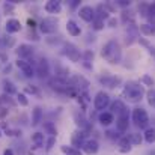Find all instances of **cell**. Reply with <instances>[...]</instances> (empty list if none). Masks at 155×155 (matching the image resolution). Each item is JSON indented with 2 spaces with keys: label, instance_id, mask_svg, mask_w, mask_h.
<instances>
[{
  "label": "cell",
  "instance_id": "obj_1",
  "mask_svg": "<svg viewBox=\"0 0 155 155\" xmlns=\"http://www.w3.org/2000/svg\"><path fill=\"white\" fill-rule=\"evenodd\" d=\"M101 56L111 65L120 63V60H122V47H120V44L116 39L107 41L101 48Z\"/></svg>",
  "mask_w": 155,
  "mask_h": 155
},
{
  "label": "cell",
  "instance_id": "obj_2",
  "mask_svg": "<svg viewBox=\"0 0 155 155\" xmlns=\"http://www.w3.org/2000/svg\"><path fill=\"white\" fill-rule=\"evenodd\" d=\"M146 94L145 87L139 83V81H134V80H130L125 83L124 86V98L128 101V103H133V104H137L140 103L143 100V95Z\"/></svg>",
  "mask_w": 155,
  "mask_h": 155
},
{
  "label": "cell",
  "instance_id": "obj_3",
  "mask_svg": "<svg viewBox=\"0 0 155 155\" xmlns=\"http://www.w3.org/2000/svg\"><path fill=\"white\" fill-rule=\"evenodd\" d=\"M131 117H133V122H134L139 128H145V130L149 128V116H148V111H146L145 108L136 107V108L133 110Z\"/></svg>",
  "mask_w": 155,
  "mask_h": 155
},
{
  "label": "cell",
  "instance_id": "obj_4",
  "mask_svg": "<svg viewBox=\"0 0 155 155\" xmlns=\"http://www.w3.org/2000/svg\"><path fill=\"white\" fill-rule=\"evenodd\" d=\"M108 105H110V95L107 92H104V91L97 92V95L94 98V107H95V110L101 113Z\"/></svg>",
  "mask_w": 155,
  "mask_h": 155
},
{
  "label": "cell",
  "instance_id": "obj_5",
  "mask_svg": "<svg viewBox=\"0 0 155 155\" xmlns=\"http://www.w3.org/2000/svg\"><path fill=\"white\" fill-rule=\"evenodd\" d=\"M98 81L105 86V87H108V89H116V87H119L120 84H122V78L120 77H117V75H111V74H104V75H100L98 77Z\"/></svg>",
  "mask_w": 155,
  "mask_h": 155
},
{
  "label": "cell",
  "instance_id": "obj_6",
  "mask_svg": "<svg viewBox=\"0 0 155 155\" xmlns=\"http://www.w3.org/2000/svg\"><path fill=\"white\" fill-rule=\"evenodd\" d=\"M68 84H69L71 87L77 89L78 92H87V89H89V86H91V84H89V81H87L83 75H78V74L72 75V77L69 78Z\"/></svg>",
  "mask_w": 155,
  "mask_h": 155
},
{
  "label": "cell",
  "instance_id": "obj_7",
  "mask_svg": "<svg viewBox=\"0 0 155 155\" xmlns=\"http://www.w3.org/2000/svg\"><path fill=\"white\" fill-rule=\"evenodd\" d=\"M57 24H59V21H57V18H54V17L44 18V20L39 23V30H41V33H44V35H51V33H54V32L57 30Z\"/></svg>",
  "mask_w": 155,
  "mask_h": 155
},
{
  "label": "cell",
  "instance_id": "obj_8",
  "mask_svg": "<svg viewBox=\"0 0 155 155\" xmlns=\"http://www.w3.org/2000/svg\"><path fill=\"white\" fill-rule=\"evenodd\" d=\"M63 54L71 60V62H78L81 59V53L78 50L77 45L71 44V42H65L63 44Z\"/></svg>",
  "mask_w": 155,
  "mask_h": 155
},
{
  "label": "cell",
  "instance_id": "obj_9",
  "mask_svg": "<svg viewBox=\"0 0 155 155\" xmlns=\"http://www.w3.org/2000/svg\"><path fill=\"white\" fill-rule=\"evenodd\" d=\"M15 66L24 74V77H27V78L35 77V68H33V65H32L29 60L17 59V60H15Z\"/></svg>",
  "mask_w": 155,
  "mask_h": 155
},
{
  "label": "cell",
  "instance_id": "obj_10",
  "mask_svg": "<svg viewBox=\"0 0 155 155\" xmlns=\"http://www.w3.org/2000/svg\"><path fill=\"white\" fill-rule=\"evenodd\" d=\"M35 74H38V77H41V78H47L50 75V63H48V60L45 57H41L36 62Z\"/></svg>",
  "mask_w": 155,
  "mask_h": 155
},
{
  "label": "cell",
  "instance_id": "obj_11",
  "mask_svg": "<svg viewBox=\"0 0 155 155\" xmlns=\"http://www.w3.org/2000/svg\"><path fill=\"white\" fill-rule=\"evenodd\" d=\"M128 127H130V111L127 108L124 113H120L117 116V119H116V128H117V131L125 133V131H128Z\"/></svg>",
  "mask_w": 155,
  "mask_h": 155
},
{
  "label": "cell",
  "instance_id": "obj_12",
  "mask_svg": "<svg viewBox=\"0 0 155 155\" xmlns=\"http://www.w3.org/2000/svg\"><path fill=\"white\" fill-rule=\"evenodd\" d=\"M78 17L83 20V21H86V23H92L97 17H95V8H92V6H81L80 9H78Z\"/></svg>",
  "mask_w": 155,
  "mask_h": 155
},
{
  "label": "cell",
  "instance_id": "obj_13",
  "mask_svg": "<svg viewBox=\"0 0 155 155\" xmlns=\"http://www.w3.org/2000/svg\"><path fill=\"white\" fill-rule=\"evenodd\" d=\"M98 151H100V143L95 139L86 140L83 143V146H81V152L86 155H95V154H98Z\"/></svg>",
  "mask_w": 155,
  "mask_h": 155
},
{
  "label": "cell",
  "instance_id": "obj_14",
  "mask_svg": "<svg viewBox=\"0 0 155 155\" xmlns=\"http://www.w3.org/2000/svg\"><path fill=\"white\" fill-rule=\"evenodd\" d=\"M15 53H17L18 59L27 60L29 57H32V56L35 54V48H33L32 45H29V44H20V45L17 47Z\"/></svg>",
  "mask_w": 155,
  "mask_h": 155
},
{
  "label": "cell",
  "instance_id": "obj_15",
  "mask_svg": "<svg viewBox=\"0 0 155 155\" xmlns=\"http://www.w3.org/2000/svg\"><path fill=\"white\" fill-rule=\"evenodd\" d=\"M86 136H87L86 131H83V130H77V131L72 134V137H71V146L80 149V148L83 146V143L86 142Z\"/></svg>",
  "mask_w": 155,
  "mask_h": 155
},
{
  "label": "cell",
  "instance_id": "obj_16",
  "mask_svg": "<svg viewBox=\"0 0 155 155\" xmlns=\"http://www.w3.org/2000/svg\"><path fill=\"white\" fill-rule=\"evenodd\" d=\"M50 86H51V89H54L56 92H59V94H65V95H66V92H68V89H69L68 81L60 80V78H56V77L50 81Z\"/></svg>",
  "mask_w": 155,
  "mask_h": 155
},
{
  "label": "cell",
  "instance_id": "obj_17",
  "mask_svg": "<svg viewBox=\"0 0 155 155\" xmlns=\"http://www.w3.org/2000/svg\"><path fill=\"white\" fill-rule=\"evenodd\" d=\"M5 29H6V33H17L21 30V23L17 18H9V20H6Z\"/></svg>",
  "mask_w": 155,
  "mask_h": 155
},
{
  "label": "cell",
  "instance_id": "obj_18",
  "mask_svg": "<svg viewBox=\"0 0 155 155\" xmlns=\"http://www.w3.org/2000/svg\"><path fill=\"white\" fill-rule=\"evenodd\" d=\"M128 107H127V104L124 103L122 100H116V101H113V103H110V113L114 116V113H116V116H119L120 113H124L125 110H127Z\"/></svg>",
  "mask_w": 155,
  "mask_h": 155
},
{
  "label": "cell",
  "instance_id": "obj_19",
  "mask_svg": "<svg viewBox=\"0 0 155 155\" xmlns=\"http://www.w3.org/2000/svg\"><path fill=\"white\" fill-rule=\"evenodd\" d=\"M44 9H45L47 14H60V11H62V3L57 2V0H50V2L45 3Z\"/></svg>",
  "mask_w": 155,
  "mask_h": 155
},
{
  "label": "cell",
  "instance_id": "obj_20",
  "mask_svg": "<svg viewBox=\"0 0 155 155\" xmlns=\"http://www.w3.org/2000/svg\"><path fill=\"white\" fill-rule=\"evenodd\" d=\"M131 149H133V146H131V143L128 142L127 136L119 137V140H117V151H119L120 154H128V152H131Z\"/></svg>",
  "mask_w": 155,
  "mask_h": 155
},
{
  "label": "cell",
  "instance_id": "obj_21",
  "mask_svg": "<svg viewBox=\"0 0 155 155\" xmlns=\"http://www.w3.org/2000/svg\"><path fill=\"white\" fill-rule=\"evenodd\" d=\"M44 119V110L41 107H35L32 110V127H38Z\"/></svg>",
  "mask_w": 155,
  "mask_h": 155
},
{
  "label": "cell",
  "instance_id": "obj_22",
  "mask_svg": "<svg viewBox=\"0 0 155 155\" xmlns=\"http://www.w3.org/2000/svg\"><path fill=\"white\" fill-rule=\"evenodd\" d=\"M98 122L103 125V127H108L114 122V116L110 113V111H101L98 114Z\"/></svg>",
  "mask_w": 155,
  "mask_h": 155
},
{
  "label": "cell",
  "instance_id": "obj_23",
  "mask_svg": "<svg viewBox=\"0 0 155 155\" xmlns=\"http://www.w3.org/2000/svg\"><path fill=\"white\" fill-rule=\"evenodd\" d=\"M66 30H68V33L71 36H80L81 35V29L74 20H68L66 21Z\"/></svg>",
  "mask_w": 155,
  "mask_h": 155
},
{
  "label": "cell",
  "instance_id": "obj_24",
  "mask_svg": "<svg viewBox=\"0 0 155 155\" xmlns=\"http://www.w3.org/2000/svg\"><path fill=\"white\" fill-rule=\"evenodd\" d=\"M108 14H110V12L105 9L104 3L98 5V6L95 8V17H97V18H100V20H103V21H107V20L110 18V15H108Z\"/></svg>",
  "mask_w": 155,
  "mask_h": 155
},
{
  "label": "cell",
  "instance_id": "obj_25",
  "mask_svg": "<svg viewBox=\"0 0 155 155\" xmlns=\"http://www.w3.org/2000/svg\"><path fill=\"white\" fill-rule=\"evenodd\" d=\"M139 32L143 33L145 36H152V35H155V24H151V23L140 24L139 26Z\"/></svg>",
  "mask_w": 155,
  "mask_h": 155
},
{
  "label": "cell",
  "instance_id": "obj_26",
  "mask_svg": "<svg viewBox=\"0 0 155 155\" xmlns=\"http://www.w3.org/2000/svg\"><path fill=\"white\" fill-rule=\"evenodd\" d=\"M77 103L80 104V108H81V111H84V110L87 108L89 103H91V98H89L87 92H80V95L77 97Z\"/></svg>",
  "mask_w": 155,
  "mask_h": 155
},
{
  "label": "cell",
  "instance_id": "obj_27",
  "mask_svg": "<svg viewBox=\"0 0 155 155\" xmlns=\"http://www.w3.org/2000/svg\"><path fill=\"white\" fill-rule=\"evenodd\" d=\"M15 105H17V101H14L9 95L3 94V95L0 97V107H3V108H12V107H15Z\"/></svg>",
  "mask_w": 155,
  "mask_h": 155
},
{
  "label": "cell",
  "instance_id": "obj_28",
  "mask_svg": "<svg viewBox=\"0 0 155 155\" xmlns=\"http://www.w3.org/2000/svg\"><path fill=\"white\" fill-rule=\"evenodd\" d=\"M127 139H128V142L131 143V146H139V145H142V142H143V136H142V134H139V133L128 134V136H127Z\"/></svg>",
  "mask_w": 155,
  "mask_h": 155
},
{
  "label": "cell",
  "instance_id": "obj_29",
  "mask_svg": "<svg viewBox=\"0 0 155 155\" xmlns=\"http://www.w3.org/2000/svg\"><path fill=\"white\" fill-rule=\"evenodd\" d=\"M3 92L6 94V95H14V94H17V87H15V84L12 83V81H9V80H3Z\"/></svg>",
  "mask_w": 155,
  "mask_h": 155
},
{
  "label": "cell",
  "instance_id": "obj_30",
  "mask_svg": "<svg viewBox=\"0 0 155 155\" xmlns=\"http://www.w3.org/2000/svg\"><path fill=\"white\" fill-rule=\"evenodd\" d=\"M32 142L36 148H42L44 143H45V137H44L42 133H33L32 134Z\"/></svg>",
  "mask_w": 155,
  "mask_h": 155
},
{
  "label": "cell",
  "instance_id": "obj_31",
  "mask_svg": "<svg viewBox=\"0 0 155 155\" xmlns=\"http://www.w3.org/2000/svg\"><path fill=\"white\" fill-rule=\"evenodd\" d=\"M120 18H122V21L127 24V26H130V24H134V20H136V17H134V14L131 12V11H122V15H120Z\"/></svg>",
  "mask_w": 155,
  "mask_h": 155
},
{
  "label": "cell",
  "instance_id": "obj_32",
  "mask_svg": "<svg viewBox=\"0 0 155 155\" xmlns=\"http://www.w3.org/2000/svg\"><path fill=\"white\" fill-rule=\"evenodd\" d=\"M60 151L65 155H83V152L74 146H68V145H62L60 146Z\"/></svg>",
  "mask_w": 155,
  "mask_h": 155
},
{
  "label": "cell",
  "instance_id": "obj_33",
  "mask_svg": "<svg viewBox=\"0 0 155 155\" xmlns=\"http://www.w3.org/2000/svg\"><path fill=\"white\" fill-rule=\"evenodd\" d=\"M44 131L50 134V137H57V128L54 122H44Z\"/></svg>",
  "mask_w": 155,
  "mask_h": 155
},
{
  "label": "cell",
  "instance_id": "obj_34",
  "mask_svg": "<svg viewBox=\"0 0 155 155\" xmlns=\"http://www.w3.org/2000/svg\"><path fill=\"white\" fill-rule=\"evenodd\" d=\"M143 139H145V142H146V143H149V145L155 143V128H151V127H149L148 130H145Z\"/></svg>",
  "mask_w": 155,
  "mask_h": 155
},
{
  "label": "cell",
  "instance_id": "obj_35",
  "mask_svg": "<svg viewBox=\"0 0 155 155\" xmlns=\"http://www.w3.org/2000/svg\"><path fill=\"white\" fill-rule=\"evenodd\" d=\"M3 128H5V134L9 137H20L21 136V130H18V128H11L6 124H3Z\"/></svg>",
  "mask_w": 155,
  "mask_h": 155
},
{
  "label": "cell",
  "instance_id": "obj_36",
  "mask_svg": "<svg viewBox=\"0 0 155 155\" xmlns=\"http://www.w3.org/2000/svg\"><path fill=\"white\" fill-rule=\"evenodd\" d=\"M139 83H140L142 86H149V87H152V89H154V86H155V80L151 75H148V74L142 75V78H140Z\"/></svg>",
  "mask_w": 155,
  "mask_h": 155
},
{
  "label": "cell",
  "instance_id": "obj_37",
  "mask_svg": "<svg viewBox=\"0 0 155 155\" xmlns=\"http://www.w3.org/2000/svg\"><path fill=\"white\" fill-rule=\"evenodd\" d=\"M17 103L20 104L21 107H27V105H29V100H27L26 94H23V92L17 94Z\"/></svg>",
  "mask_w": 155,
  "mask_h": 155
},
{
  "label": "cell",
  "instance_id": "obj_38",
  "mask_svg": "<svg viewBox=\"0 0 155 155\" xmlns=\"http://www.w3.org/2000/svg\"><path fill=\"white\" fill-rule=\"evenodd\" d=\"M81 57H83V63H92V60H94V51L86 50V51L81 54Z\"/></svg>",
  "mask_w": 155,
  "mask_h": 155
},
{
  "label": "cell",
  "instance_id": "obj_39",
  "mask_svg": "<svg viewBox=\"0 0 155 155\" xmlns=\"http://www.w3.org/2000/svg\"><path fill=\"white\" fill-rule=\"evenodd\" d=\"M146 97H148V104L155 108V89H149L146 92Z\"/></svg>",
  "mask_w": 155,
  "mask_h": 155
},
{
  "label": "cell",
  "instance_id": "obj_40",
  "mask_svg": "<svg viewBox=\"0 0 155 155\" xmlns=\"http://www.w3.org/2000/svg\"><path fill=\"white\" fill-rule=\"evenodd\" d=\"M23 94H30V95H39V89L36 86H32V84H27L24 87V92Z\"/></svg>",
  "mask_w": 155,
  "mask_h": 155
},
{
  "label": "cell",
  "instance_id": "obj_41",
  "mask_svg": "<svg viewBox=\"0 0 155 155\" xmlns=\"http://www.w3.org/2000/svg\"><path fill=\"white\" fill-rule=\"evenodd\" d=\"M92 29H94V30H103L104 29V21L103 20H100V18H95V20L92 21Z\"/></svg>",
  "mask_w": 155,
  "mask_h": 155
},
{
  "label": "cell",
  "instance_id": "obj_42",
  "mask_svg": "<svg viewBox=\"0 0 155 155\" xmlns=\"http://www.w3.org/2000/svg\"><path fill=\"white\" fill-rule=\"evenodd\" d=\"M14 6H15V5H12V3H9V2H8V3H5V5H3V11H5L6 14L9 12V15H11V14L14 12Z\"/></svg>",
  "mask_w": 155,
  "mask_h": 155
},
{
  "label": "cell",
  "instance_id": "obj_43",
  "mask_svg": "<svg viewBox=\"0 0 155 155\" xmlns=\"http://www.w3.org/2000/svg\"><path fill=\"white\" fill-rule=\"evenodd\" d=\"M131 2L130 0H117L116 2V6H120V8H130Z\"/></svg>",
  "mask_w": 155,
  "mask_h": 155
},
{
  "label": "cell",
  "instance_id": "obj_44",
  "mask_svg": "<svg viewBox=\"0 0 155 155\" xmlns=\"http://www.w3.org/2000/svg\"><path fill=\"white\" fill-rule=\"evenodd\" d=\"M107 26H108V27H116V26H117V20H116L114 17H110V18L107 20Z\"/></svg>",
  "mask_w": 155,
  "mask_h": 155
},
{
  "label": "cell",
  "instance_id": "obj_45",
  "mask_svg": "<svg viewBox=\"0 0 155 155\" xmlns=\"http://www.w3.org/2000/svg\"><path fill=\"white\" fill-rule=\"evenodd\" d=\"M54 143H56V137H50V139L47 140V146H45V149H47V151H50L53 146H54Z\"/></svg>",
  "mask_w": 155,
  "mask_h": 155
},
{
  "label": "cell",
  "instance_id": "obj_46",
  "mask_svg": "<svg viewBox=\"0 0 155 155\" xmlns=\"http://www.w3.org/2000/svg\"><path fill=\"white\" fill-rule=\"evenodd\" d=\"M27 26L33 30V29H36V21H35V20H32V18H29V20H27Z\"/></svg>",
  "mask_w": 155,
  "mask_h": 155
},
{
  "label": "cell",
  "instance_id": "obj_47",
  "mask_svg": "<svg viewBox=\"0 0 155 155\" xmlns=\"http://www.w3.org/2000/svg\"><path fill=\"white\" fill-rule=\"evenodd\" d=\"M8 113H9V110H8V108H3V107H0V119L6 117V116H8Z\"/></svg>",
  "mask_w": 155,
  "mask_h": 155
},
{
  "label": "cell",
  "instance_id": "obj_48",
  "mask_svg": "<svg viewBox=\"0 0 155 155\" xmlns=\"http://www.w3.org/2000/svg\"><path fill=\"white\" fill-rule=\"evenodd\" d=\"M77 6H80V2H78V0H72V2H71V8L75 9Z\"/></svg>",
  "mask_w": 155,
  "mask_h": 155
},
{
  "label": "cell",
  "instance_id": "obj_49",
  "mask_svg": "<svg viewBox=\"0 0 155 155\" xmlns=\"http://www.w3.org/2000/svg\"><path fill=\"white\" fill-rule=\"evenodd\" d=\"M27 36H29V39H33V41H39V38H38V35H35V33H29Z\"/></svg>",
  "mask_w": 155,
  "mask_h": 155
},
{
  "label": "cell",
  "instance_id": "obj_50",
  "mask_svg": "<svg viewBox=\"0 0 155 155\" xmlns=\"http://www.w3.org/2000/svg\"><path fill=\"white\" fill-rule=\"evenodd\" d=\"M3 155H15V154H14V151H12V149H5Z\"/></svg>",
  "mask_w": 155,
  "mask_h": 155
},
{
  "label": "cell",
  "instance_id": "obj_51",
  "mask_svg": "<svg viewBox=\"0 0 155 155\" xmlns=\"http://www.w3.org/2000/svg\"><path fill=\"white\" fill-rule=\"evenodd\" d=\"M139 42H140V44H143V45H146V47H149V42H148L146 39H142V38H140V39H139Z\"/></svg>",
  "mask_w": 155,
  "mask_h": 155
},
{
  "label": "cell",
  "instance_id": "obj_52",
  "mask_svg": "<svg viewBox=\"0 0 155 155\" xmlns=\"http://www.w3.org/2000/svg\"><path fill=\"white\" fill-rule=\"evenodd\" d=\"M9 71H11V65H6L5 69H3V74H6V72H9Z\"/></svg>",
  "mask_w": 155,
  "mask_h": 155
},
{
  "label": "cell",
  "instance_id": "obj_53",
  "mask_svg": "<svg viewBox=\"0 0 155 155\" xmlns=\"http://www.w3.org/2000/svg\"><path fill=\"white\" fill-rule=\"evenodd\" d=\"M0 137H2V130H0Z\"/></svg>",
  "mask_w": 155,
  "mask_h": 155
}]
</instances>
